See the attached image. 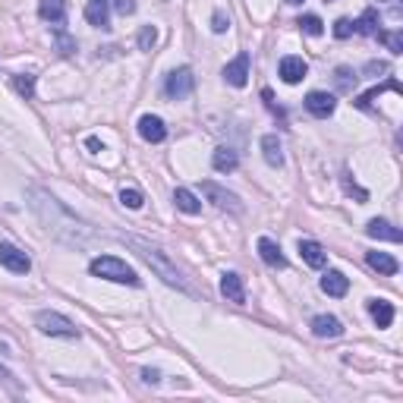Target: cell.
<instances>
[{
	"mask_svg": "<svg viewBox=\"0 0 403 403\" xmlns=\"http://www.w3.org/2000/svg\"><path fill=\"white\" fill-rule=\"evenodd\" d=\"M35 325H38V331L47 334V337H79V328L73 325L66 315H60V312H38V315H35Z\"/></svg>",
	"mask_w": 403,
	"mask_h": 403,
	"instance_id": "3957f363",
	"label": "cell"
},
{
	"mask_svg": "<svg viewBox=\"0 0 403 403\" xmlns=\"http://www.w3.org/2000/svg\"><path fill=\"white\" fill-rule=\"evenodd\" d=\"M365 73H388V63H369Z\"/></svg>",
	"mask_w": 403,
	"mask_h": 403,
	"instance_id": "74e56055",
	"label": "cell"
},
{
	"mask_svg": "<svg viewBox=\"0 0 403 403\" xmlns=\"http://www.w3.org/2000/svg\"><path fill=\"white\" fill-rule=\"evenodd\" d=\"M334 108H337V101H334V95H328V92H309L306 95V110H309L312 117H331L334 114Z\"/></svg>",
	"mask_w": 403,
	"mask_h": 403,
	"instance_id": "ba28073f",
	"label": "cell"
},
{
	"mask_svg": "<svg viewBox=\"0 0 403 403\" xmlns=\"http://www.w3.org/2000/svg\"><path fill=\"white\" fill-rule=\"evenodd\" d=\"M375 35H378V38L388 45L391 54H403V35H400V32H381V29H378Z\"/></svg>",
	"mask_w": 403,
	"mask_h": 403,
	"instance_id": "4316f807",
	"label": "cell"
},
{
	"mask_svg": "<svg viewBox=\"0 0 403 403\" xmlns=\"http://www.w3.org/2000/svg\"><path fill=\"white\" fill-rule=\"evenodd\" d=\"M365 262H369V268H375L378 274H397V258L394 256H388V252H365Z\"/></svg>",
	"mask_w": 403,
	"mask_h": 403,
	"instance_id": "d6986e66",
	"label": "cell"
},
{
	"mask_svg": "<svg viewBox=\"0 0 403 403\" xmlns=\"http://www.w3.org/2000/svg\"><path fill=\"white\" fill-rule=\"evenodd\" d=\"M300 256H302V262L309 265V268H325V265H328L325 246H321V243H315V240H300Z\"/></svg>",
	"mask_w": 403,
	"mask_h": 403,
	"instance_id": "7c38bea8",
	"label": "cell"
},
{
	"mask_svg": "<svg viewBox=\"0 0 403 403\" xmlns=\"http://www.w3.org/2000/svg\"><path fill=\"white\" fill-rule=\"evenodd\" d=\"M193 86H195L193 70H189V66H180V70H173L171 76H167V86H164V92H167V98L183 101V98H189Z\"/></svg>",
	"mask_w": 403,
	"mask_h": 403,
	"instance_id": "277c9868",
	"label": "cell"
},
{
	"mask_svg": "<svg viewBox=\"0 0 403 403\" xmlns=\"http://www.w3.org/2000/svg\"><path fill=\"white\" fill-rule=\"evenodd\" d=\"M211 164H215L217 173H233L236 167H240V158H236L233 148H217L215 158H211Z\"/></svg>",
	"mask_w": 403,
	"mask_h": 403,
	"instance_id": "44dd1931",
	"label": "cell"
},
{
	"mask_svg": "<svg viewBox=\"0 0 403 403\" xmlns=\"http://www.w3.org/2000/svg\"><path fill=\"white\" fill-rule=\"evenodd\" d=\"M278 73H280V79L287 82V86H296V82H302L306 79V73H309V63L302 60V57H284L280 60V66H278Z\"/></svg>",
	"mask_w": 403,
	"mask_h": 403,
	"instance_id": "52a82bcc",
	"label": "cell"
},
{
	"mask_svg": "<svg viewBox=\"0 0 403 403\" xmlns=\"http://www.w3.org/2000/svg\"><path fill=\"white\" fill-rule=\"evenodd\" d=\"M224 79H227V86L233 88H243L249 82V54H240L236 60H230L224 66Z\"/></svg>",
	"mask_w": 403,
	"mask_h": 403,
	"instance_id": "9c48e42d",
	"label": "cell"
},
{
	"mask_svg": "<svg viewBox=\"0 0 403 403\" xmlns=\"http://www.w3.org/2000/svg\"><path fill=\"white\" fill-rule=\"evenodd\" d=\"M343 186H347V193H353V195H356L359 202H365V199H369V195H365V193H363V189H359V186H353V183H350V180H347V183H343Z\"/></svg>",
	"mask_w": 403,
	"mask_h": 403,
	"instance_id": "d590c367",
	"label": "cell"
},
{
	"mask_svg": "<svg viewBox=\"0 0 403 403\" xmlns=\"http://www.w3.org/2000/svg\"><path fill=\"white\" fill-rule=\"evenodd\" d=\"M86 19L95 29H110V0H88Z\"/></svg>",
	"mask_w": 403,
	"mask_h": 403,
	"instance_id": "8fae6325",
	"label": "cell"
},
{
	"mask_svg": "<svg viewBox=\"0 0 403 403\" xmlns=\"http://www.w3.org/2000/svg\"><path fill=\"white\" fill-rule=\"evenodd\" d=\"M110 7H117V13H123V16L136 13V3H132V0H110Z\"/></svg>",
	"mask_w": 403,
	"mask_h": 403,
	"instance_id": "836d02e7",
	"label": "cell"
},
{
	"mask_svg": "<svg viewBox=\"0 0 403 403\" xmlns=\"http://www.w3.org/2000/svg\"><path fill=\"white\" fill-rule=\"evenodd\" d=\"M353 32H359V35H375V32H378V10H372V7L365 10L356 23H353Z\"/></svg>",
	"mask_w": 403,
	"mask_h": 403,
	"instance_id": "d4e9b609",
	"label": "cell"
},
{
	"mask_svg": "<svg viewBox=\"0 0 403 403\" xmlns=\"http://www.w3.org/2000/svg\"><path fill=\"white\" fill-rule=\"evenodd\" d=\"M88 271L101 280H114V284H130V287H139V274L132 271L126 262H120L117 256H101V258H92Z\"/></svg>",
	"mask_w": 403,
	"mask_h": 403,
	"instance_id": "7a4b0ae2",
	"label": "cell"
},
{
	"mask_svg": "<svg viewBox=\"0 0 403 403\" xmlns=\"http://www.w3.org/2000/svg\"><path fill=\"white\" fill-rule=\"evenodd\" d=\"M88 148H92V151H104V145H101L98 139H88Z\"/></svg>",
	"mask_w": 403,
	"mask_h": 403,
	"instance_id": "f35d334b",
	"label": "cell"
},
{
	"mask_svg": "<svg viewBox=\"0 0 403 403\" xmlns=\"http://www.w3.org/2000/svg\"><path fill=\"white\" fill-rule=\"evenodd\" d=\"M384 92H397V95H400V92H403V86L397 82V79H388L384 86H375V88H369L365 95H359L356 104H359V108H372V101H375V98H381Z\"/></svg>",
	"mask_w": 403,
	"mask_h": 403,
	"instance_id": "7402d4cb",
	"label": "cell"
},
{
	"mask_svg": "<svg viewBox=\"0 0 403 403\" xmlns=\"http://www.w3.org/2000/svg\"><path fill=\"white\" fill-rule=\"evenodd\" d=\"M258 256H262L265 265H271V268H287V256L280 252V246L271 236H262V240H258Z\"/></svg>",
	"mask_w": 403,
	"mask_h": 403,
	"instance_id": "9a60e30c",
	"label": "cell"
},
{
	"mask_svg": "<svg viewBox=\"0 0 403 403\" xmlns=\"http://www.w3.org/2000/svg\"><path fill=\"white\" fill-rule=\"evenodd\" d=\"M321 290H325L328 296H347L350 278L343 271H328L325 278H321Z\"/></svg>",
	"mask_w": 403,
	"mask_h": 403,
	"instance_id": "ac0fdd59",
	"label": "cell"
},
{
	"mask_svg": "<svg viewBox=\"0 0 403 403\" xmlns=\"http://www.w3.org/2000/svg\"><path fill=\"white\" fill-rule=\"evenodd\" d=\"M334 35H337V38H350V35H353V23H350V19H337V23H334Z\"/></svg>",
	"mask_w": 403,
	"mask_h": 403,
	"instance_id": "d6a6232c",
	"label": "cell"
},
{
	"mask_svg": "<svg viewBox=\"0 0 403 403\" xmlns=\"http://www.w3.org/2000/svg\"><path fill=\"white\" fill-rule=\"evenodd\" d=\"M365 233L372 236V240H388V243H400L403 240V230L394 224H388V221H381V217H375V221H369V227H365Z\"/></svg>",
	"mask_w": 403,
	"mask_h": 403,
	"instance_id": "5bb4252c",
	"label": "cell"
},
{
	"mask_svg": "<svg viewBox=\"0 0 403 403\" xmlns=\"http://www.w3.org/2000/svg\"><path fill=\"white\" fill-rule=\"evenodd\" d=\"M173 202H177V208L183 211V215H199L202 211V202L195 199V193H189V189H173Z\"/></svg>",
	"mask_w": 403,
	"mask_h": 403,
	"instance_id": "cb8c5ba5",
	"label": "cell"
},
{
	"mask_svg": "<svg viewBox=\"0 0 403 403\" xmlns=\"http://www.w3.org/2000/svg\"><path fill=\"white\" fill-rule=\"evenodd\" d=\"M300 29L306 32V35H321V32H325V23H321V19H318V16H302L300 19Z\"/></svg>",
	"mask_w": 403,
	"mask_h": 403,
	"instance_id": "83f0119b",
	"label": "cell"
},
{
	"mask_svg": "<svg viewBox=\"0 0 403 403\" xmlns=\"http://www.w3.org/2000/svg\"><path fill=\"white\" fill-rule=\"evenodd\" d=\"M262 151H265V161L271 164V167H280L284 164V151H280V139L274 132L262 136Z\"/></svg>",
	"mask_w": 403,
	"mask_h": 403,
	"instance_id": "603a6c76",
	"label": "cell"
},
{
	"mask_svg": "<svg viewBox=\"0 0 403 403\" xmlns=\"http://www.w3.org/2000/svg\"><path fill=\"white\" fill-rule=\"evenodd\" d=\"M312 334H315V337H341V334H343L341 318L315 315V318H312Z\"/></svg>",
	"mask_w": 403,
	"mask_h": 403,
	"instance_id": "e0dca14e",
	"label": "cell"
},
{
	"mask_svg": "<svg viewBox=\"0 0 403 403\" xmlns=\"http://www.w3.org/2000/svg\"><path fill=\"white\" fill-rule=\"evenodd\" d=\"M337 82H341L343 92H350V88H353V82H356V76H353L347 66H341V70H337Z\"/></svg>",
	"mask_w": 403,
	"mask_h": 403,
	"instance_id": "1f68e13d",
	"label": "cell"
},
{
	"mask_svg": "<svg viewBox=\"0 0 403 403\" xmlns=\"http://www.w3.org/2000/svg\"><path fill=\"white\" fill-rule=\"evenodd\" d=\"M202 193L208 195V202H215L217 208L233 211V215H240V211H243V202L236 199L233 193H227L224 186H217V183H211V180H208V183H202Z\"/></svg>",
	"mask_w": 403,
	"mask_h": 403,
	"instance_id": "8992f818",
	"label": "cell"
},
{
	"mask_svg": "<svg viewBox=\"0 0 403 403\" xmlns=\"http://www.w3.org/2000/svg\"><path fill=\"white\" fill-rule=\"evenodd\" d=\"M0 265L13 274H29V268H32L29 256L19 246H13V243H0Z\"/></svg>",
	"mask_w": 403,
	"mask_h": 403,
	"instance_id": "5b68a950",
	"label": "cell"
},
{
	"mask_svg": "<svg viewBox=\"0 0 403 403\" xmlns=\"http://www.w3.org/2000/svg\"><path fill=\"white\" fill-rule=\"evenodd\" d=\"M155 41H158V29H155V25H145V29L139 32V47H142V51H151V47H155Z\"/></svg>",
	"mask_w": 403,
	"mask_h": 403,
	"instance_id": "f1b7e54d",
	"label": "cell"
},
{
	"mask_svg": "<svg viewBox=\"0 0 403 403\" xmlns=\"http://www.w3.org/2000/svg\"><path fill=\"white\" fill-rule=\"evenodd\" d=\"M142 378H145L148 384H158V381H161V375H158L155 369H145V372H142Z\"/></svg>",
	"mask_w": 403,
	"mask_h": 403,
	"instance_id": "8d00e7d4",
	"label": "cell"
},
{
	"mask_svg": "<svg viewBox=\"0 0 403 403\" xmlns=\"http://www.w3.org/2000/svg\"><path fill=\"white\" fill-rule=\"evenodd\" d=\"M287 3H302V0H287Z\"/></svg>",
	"mask_w": 403,
	"mask_h": 403,
	"instance_id": "ab89813d",
	"label": "cell"
},
{
	"mask_svg": "<svg viewBox=\"0 0 403 403\" xmlns=\"http://www.w3.org/2000/svg\"><path fill=\"white\" fill-rule=\"evenodd\" d=\"M38 16L45 19V23L57 25L60 29L63 23H66V0H41L38 3Z\"/></svg>",
	"mask_w": 403,
	"mask_h": 403,
	"instance_id": "4fadbf2b",
	"label": "cell"
},
{
	"mask_svg": "<svg viewBox=\"0 0 403 403\" xmlns=\"http://www.w3.org/2000/svg\"><path fill=\"white\" fill-rule=\"evenodd\" d=\"M13 88L23 95L25 101H32V98H35V76H29V73H19V76H13Z\"/></svg>",
	"mask_w": 403,
	"mask_h": 403,
	"instance_id": "484cf974",
	"label": "cell"
},
{
	"mask_svg": "<svg viewBox=\"0 0 403 403\" xmlns=\"http://www.w3.org/2000/svg\"><path fill=\"white\" fill-rule=\"evenodd\" d=\"M57 45H60V51H63V54H73V51H76V41H73V38H66L63 32H57Z\"/></svg>",
	"mask_w": 403,
	"mask_h": 403,
	"instance_id": "e575fe53",
	"label": "cell"
},
{
	"mask_svg": "<svg viewBox=\"0 0 403 403\" xmlns=\"http://www.w3.org/2000/svg\"><path fill=\"white\" fill-rule=\"evenodd\" d=\"M120 202H123L126 208H142V193L139 189H123V193H120Z\"/></svg>",
	"mask_w": 403,
	"mask_h": 403,
	"instance_id": "f546056e",
	"label": "cell"
},
{
	"mask_svg": "<svg viewBox=\"0 0 403 403\" xmlns=\"http://www.w3.org/2000/svg\"><path fill=\"white\" fill-rule=\"evenodd\" d=\"M369 315L375 318L378 328H391V321H394V306H391L388 300H369Z\"/></svg>",
	"mask_w": 403,
	"mask_h": 403,
	"instance_id": "ffe728a7",
	"label": "cell"
},
{
	"mask_svg": "<svg viewBox=\"0 0 403 403\" xmlns=\"http://www.w3.org/2000/svg\"><path fill=\"white\" fill-rule=\"evenodd\" d=\"M130 243H132L136 249H139V256L145 258V262L151 265V268H155L158 274H161L164 284H171V287H180V290H189V284L183 280V274H180L171 262H167V256H164V252H161L158 246H151V243L139 240V236H130Z\"/></svg>",
	"mask_w": 403,
	"mask_h": 403,
	"instance_id": "6da1fadb",
	"label": "cell"
},
{
	"mask_svg": "<svg viewBox=\"0 0 403 403\" xmlns=\"http://www.w3.org/2000/svg\"><path fill=\"white\" fill-rule=\"evenodd\" d=\"M211 29H215L217 35H221V32H227V29H230V19H227V16H224V10H217V13L211 16Z\"/></svg>",
	"mask_w": 403,
	"mask_h": 403,
	"instance_id": "4dcf8cb0",
	"label": "cell"
},
{
	"mask_svg": "<svg viewBox=\"0 0 403 403\" xmlns=\"http://www.w3.org/2000/svg\"><path fill=\"white\" fill-rule=\"evenodd\" d=\"M139 136H142L145 142H155V145H158V142L167 139V126H164L161 117L145 114V117L139 120Z\"/></svg>",
	"mask_w": 403,
	"mask_h": 403,
	"instance_id": "30bf717a",
	"label": "cell"
},
{
	"mask_svg": "<svg viewBox=\"0 0 403 403\" xmlns=\"http://www.w3.org/2000/svg\"><path fill=\"white\" fill-rule=\"evenodd\" d=\"M221 293H224L230 302L243 306V302H246V290H243V278H240V274L227 271L224 278H221Z\"/></svg>",
	"mask_w": 403,
	"mask_h": 403,
	"instance_id": "2e32d148",
	"label": "cell"
}]
</instances>
